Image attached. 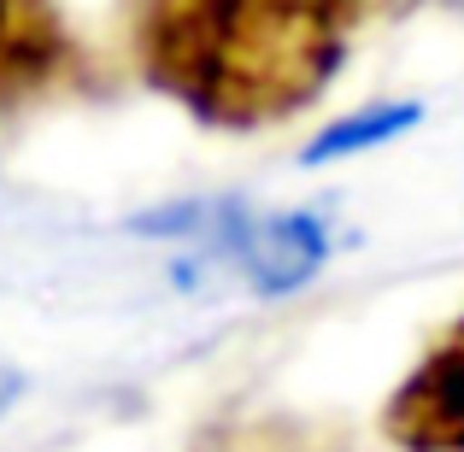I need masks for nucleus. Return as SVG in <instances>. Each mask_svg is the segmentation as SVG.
<instances>
[{
  "instance_id": "f257e3e1",
  "label": "nucleus",
  "mask_w": 464,
  "mask_h": 452,
  "mask_svg": "<svg viewBox=\"0 0 464 452\" xmlns=\"http://www.w3.org/2000/svg\"><path fill=\"white\" fill-rule=\"evenodd\" d=\"M353 24L359 0H148L141 71L206 124L253 130L324 94Z\"/></svg>"
},
{
  "instance_id": "f03ea898",
  "label": "nucleus",
  "mask_w": 464,
  "mask_h": 452,
  "mask_svg": "<svg viewBox=\"0 0 464 452\" xmlns=\"http://www.w3.org/2000/svg\"><path fill=\"white\" fill-rule=\"evenodd\" d=\"M382 423L406 452H464V323L400 382Z\"/></svg>"
},
{
  "instance_id": "7ed1b4c3",
  "label": "nucleus",
  "mask_w": 464,
  "mask_h": 452,
  "mask_svg": "<svg viewBox=\"0 0 464 452\" xmlns=\"http://www.w3.org/2000/svg\"><path fill=\"white\" fill-rule=\"evenodd\" d=\"M324 259H329V236H324V224L306 217V212L265 217L259 229H247V236H241V264H247V283L265 288V294H288V288L312 283Z\"/></svg>"
},
{
  "instance_id": "20e7f679",
  "label": "nucleus",
  "mask_w": 464,
  "mask_h": 452,
  "mask_svg": "<svg viewBox=\"0 0 464 452\" xmlns=\"http://www.w3.org/2000/svg\"><path fill=\"white\" fill-rule=\"evenodd\" d=\"M418 124V106L411 101H394V106H371V112H353L341 124H329L324 136L306 148V165H329V159H347V153H364V148H382V141L406 136Z\"/></svg>"
},
{
  "instance_id": "39448f33",
  "label": "nucleus",
  "mask_w": 464,
  "mask_h": 452,
  "mask_svg": "<svg viewBox=\"0 0 464 452\" xmlns=\"http://www.w3.org/2000/svg\"><path fill=\"white\" fill-rule=\"evenodd\" d=\"M12 12H18V0H0V42H6V24H12Z\"/></svg>"
}]
</instances>
